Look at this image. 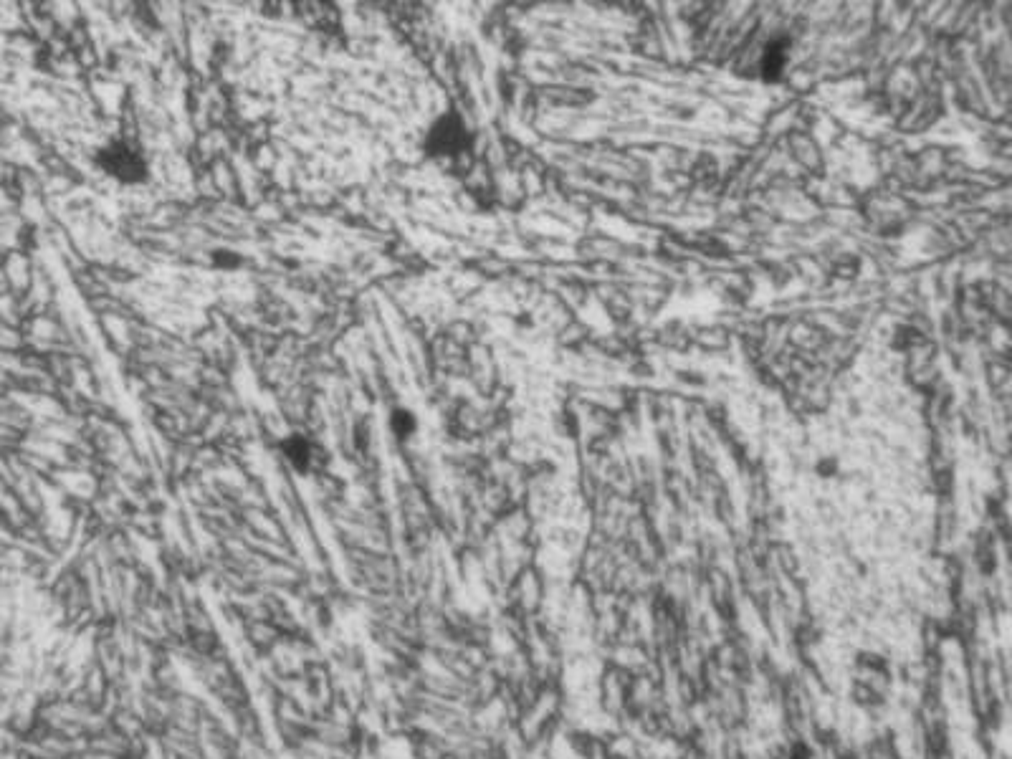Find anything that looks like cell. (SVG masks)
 <instances>
[{"label":"cell","mask_w":1012,"mask_h":759,"mask_svg":"<svg viewBox=\"0 0 1012 759\" xmlns=\"http://www.w3.org/2000/svg\"><path fill=\"white\" fill-rule=\"evenodd\" d=\"M94 165L124 188H137V185L150 183V157L142 150L140 142L117 137L109 140L107 145L94 152Z\"/></svg>","instance_id":"obj_1"},{"label":"cell","mask_w":1012,"mask_h":759,"mask_svg":"<svg viewBox=\"0 0 1012 759\" xmlns=\"http://www.w3.org/2000/svg\"><path fill=\"white\" fill-rule=\"evenodd\" d=\"M474 145V135L466 127L461 114L446 112L433 119V124L423 137V150L433 160H451V157L469 152Z\"/></svg>","instance_id":"obj_2"},{"label":"cell","mask_w":1012,"mask_h":759,"mask_svg":"<svg viewBox=\"0 0 1012 759\" xmlns=\"http://www.w3.org/2000/svg\"><path fill=\"white\" fill-rule=\"evenodd\" d=\"M279 451L284 456V461L289 463V469L299 476H312L319 474L327 463V451L322 448V443L314 441L307 433H289L279 441Z\"/></svg>","instance_id":"obj_3"},{"label":"cell","mask_w":1012,"mask_h":759,"mask_svg":"<svg viewBox=\"0 0 1012 759\" xmlns=\"http://www.w3.org/2000/svg\"><path fill=\"white\" fill-rule=\"evenodd\" d=\"M388 428L398 441H410L418 433V418L408 408H393L388 418Z\"/></svg>","instance_id":"obj_4"},{"label":"cell","mask_w":1012,"mask_h":759,"mask_svg":"<svg viewBox=\"0 0 1012 759\" xmlns=\"http://www.w3.org/2000/svg\"><path fill=\"white\" fill-rule=\"evenodd\" d=\"M785 61H787L785 49H780V46H775V44L767 46L765 59H762V71H765L767 79H775V76L785 69Z\"/></svg>","instance_id":"obj_5"},{"label":"cell","mask_w":1012,"mask_h":759,"mask_svg":"<svg viewBox=\"0 0 1012 759\" xmlns=\"http://www.w3.org/2000/svg\"><path fill=\"white\" fill-rule=\"evenodd\" d=\"M213 264H216L218 269L231 271V269H238V266H241V256L233 251H216L213 253Z\"/></svg>","instance_id":"obj_6"}]
</instances>
